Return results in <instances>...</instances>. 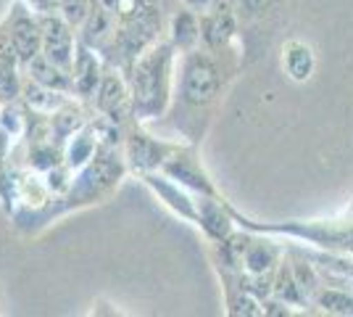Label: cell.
Returning a JSON list of instances; mask_svg holds the SVG:
<instances>
[{"label":"cell","mask_w":353,"mask_h":317,"mask_svg":"<svg viewBox=\"0 0 353 317\" xmlns=\"http://www.w3.org/2000/svg\"><path fill=\"white\" fill-rule=\"evenodd\" d=\"M243 66V56L237 46L219 48H195L176 56V77L172 106L166 111V122L182 143L198 146L206 135L208 124L227 88L232 85Z\"/></svg>","instance_id":"obj_1"},{"label":"cell","mask_w":353,"mask_h":317,"mask_svg":"<svg viewBox=\"0 0 353 317\" xmlns=\"http://www.w3.org/2000/svg\"><path fill=\"white\" fill-rule=\"evenodd\" d=\"M208 3H211V0H182V6H188V8L198 11V14H201V11H206Z\"/></svg>","instance_id":"obj_21"},{"label":"cell","mask_w":353,"mask_h":317,"mask_svg":"<svg viewBox=\"0 0 353 317\" xmlns=\"http://www.w3.org/2000/svg\"><path fill=\"white\" fill-rule=\"evenodd\" d=\"M40 27H43V56L72 75L74 53L79 43V35H74L77 30L61 14L40 16Z\"/></svg>","instance_id":"obj_8"},{"label":"cell","mask_w":353,"mask_h":317,"mask_svg":"<svg viewBox=\"0 0 353 317\" xmlns=\"http://www.w3.org/2000/svg\"><path fill=\"white\" fill-rule=\"evenodd\" d=\"M0 307H3V296H0ZM0 312H3V309H0Z\"/></svg>","instance_id":"obj_22"},{"label":"cell","mask_w":353,"mask_h":317,"mask_svg":"<svg viewBox=\"0 0 353 317\" xmlns=\"http://www.w3.org/2000/svg\"><path fill=\"white\" fill-rule=\"evenodd\" d=\"M105 66L108 64L103 61V56L79 40L77 43V53H74V66H72L74 98H79L85 104H92L95 93L101 88V79L105 75Z\"/></svg>","instance_id":"obj_10"},{"label":"cell","mask_w":353,"mask_h":317,"mask_svg":"<svg viewBox=\"0 0 353 317\" xmlns=\"http://www.w3.org/2000/svg\"><path fill=\"white\" fill-rule=\"evenodd\" d=\"M137 177L159 196V201L166 209H172L185 222L198 225V196L195 193H190L188 188H182L172 177H166L163 172H145V175H137Z\"/></svg>","instance_id":"obj_9"},{"label":"cell","mask_w":353,"mask_h":317,"mask_svg":"<svg viewBox=\"0 0 353 317\" xmlns=\"http://www.w3.org/2000/svg\"><path fill=\"white\" fill-rule=\"evenodd\" d=\"M176 56L179 50L174 48V43L169 37H159L124 72L130 82V93H132L134 122L148 127L166 117L172 106V95H174Z\"/></svg>","instance_id":"obj_2"},{"label":"cell","mask_w":353,"mask_h":317,"mask_svg":"<svg viewBox=\"0 0 353 317\" xmlns=\"http://www.w3.org/2000/svg\"><path fill=\"white\" fill-rule=\"evenodd\" d=\"M6 24H8V35H11V43H14L16 56L21 61V72H24V66H27L34 56L43 53V27H40V16H34L21 0H16L14 8L6 16Z\"/></svg>","instance_id":"obj_7"},{"label":"cell","mask_w":353,"mask_h":317,"mask_svg":"<svg viewBox=\"0 0 353 317\" xmlns=\"http://www.w3.org/2000/svg\"><path fill=\"white\" fill-rule=\"evenodd\" d=\"M90 11H92V0H61V16L74 30H79L88 21Z\"/></svg>","instance_id":"obj_19"},{"label":"cell","mask_w":353,"mask_h":317,"mask_svg":"<svg viewBox=\"0 0 353 317\" xmlns=\"http://www.w3.org/2000/svg\"><path fill=\"white\" fill-rule=\"evenodd\" d=\"M166 177H172L174 182H179L182 188H188L195 196H211V198H224L219 193V188L214 185V180L208 177V172L203 169L201 159H198V146L190 143H176V148L161 164V169Z\"/></svg>","instance_id":"obj_6"},{"label":"cell","mask_w":353,"mask_h":317,"mask_svg":"<svg viewBox=\"0 0 353 317\" xmlns=\"http://www.w3.org/2000/svg\"><path fill=\"white\" fill-rule=\"evenodd\" d=\"M92 111L98 117L108 119L121 130H127L134 124V111H132V93H130V82L121 69L105 66V75L101 79V88L92 98Z\"/></svg>","instance_id":"obj_5"},{"label":"cell","mask_w":353,"mask_h":317,"mask_svg":"<svg viewBox=\"0 0 353 317\" xmlns=\"http://www.w3.org/2000/svg\"><path fill=\"white\" fill-rule=\"evenodd\" d=\"M274 0H237V19H240V27L243 24H253L259 19H264L272 11Z\"/></svg>","instance_id":"obj_18"},{"label":"cell","mask_w":353,"mask_h":317,"mask_svg":"<svg viewBox=\"0 0 353 317\" xmlns=\"http://www.w3.org/2000/svg\"><path fill=\"white\" fill-rule=\"evenodd\" d=\"M240 35V19L235 11H201V46L219 50V48L235 46Z\"/></svg>","instance_id":"obj_11"},{"label":"cell","mask_w":353,"mask_h":317,"mask_svg":"<svg viewBox=\"0 0 353 317\" xmlns=\"http://www.w3.org/2000/svg\"><path fill=\"white\" fill-rule=\"evenodd\" d=\"M127 172H130V166H127V159H124V148L103 143L88 164L79 166L74 172V182L69 188V193L50 201V206L45 209L43 217L45 225L53 222L61 214H69V211L85 209V206L105 201L119 188V182Z\"/></svg>","instance_id":"obj_3"},{"label":"cell","mask_w":353,"mask_h":317,"mask_svg":"<svg viewBox=\"0 0 353 317\" xmlns=\"http://www.w3.org/2000/svg\"><path fill=\"white\" fill-rule=\"evenodd\" d=\"M124 159L127 166L134 175H145V172H159L166 156L176 148V140H166V137H156L148 133L145 124L134 122L124 133Z\"/></svg>","instance_id":"obj_4"},{"label":"cell","mask_w":353,"mask_h":317,"mask_svg":"<svg viewBox=\"0 0 353 317\" xmlns=\"http://www.w3.org/2000/svg\"><path fill=\"white\" fill-rule=\"evenodd\" d=\"M282 69L293 82H309L314 72H316L314 48L309 43H303V40H298V37L288 40L282 46Z\"/></svg>","instance_id":"obj_12"},{"label":"cell","mask_w":353,"mask_h":317,"mask_svg":"<svg viewBox=\"0 0 353 317\" xmlns=\"http://www.w3.org/2000/svg\"><path fill=\"white\" fill-rule=\"evenodd\" d=\"M24 77L34 79V82H37V85H43V88H50V90L69 93V95H74L72 75H69L66 69L56 66L50 59H45L43 53H40V56H34V59L24 66Z\"/></svg>","instance_id":"obj_14"},{"label":"cell","mask_w":353,"mask_h":317,"mask_svg":"<svg viewBox=\"0 0 353 317\" xmlns=\"http://www.w3.org/2000/svg\"><path fill=\"white\" fill-rule=\"evenodd\" d=\"M311 304L327 315H353V288L348 291L345 286L322 283V288L311 296Z\"/></svg>","instance_id":"obj_16"},{"label":"cell","mask_w":353,"mask_h":317,"mask_svg":"<svg viewBox=\"0 0 353 317\" xmlns=\"http://www.w3.org/2000/svg\"><path fill=\"white\" fill-rule=\"evenodd\" d=\"M14 191H11V135L0 130V204L11 211Z\"/></svg>","instance_id":"obj_17"},{"label":"cell","mask_w":353,"mask_h":317,"mask_svg":"<svg viewBox=\"0 0 353 317\" xmlns=\"http://www.w3.org/2000/svg\"><path fill=\"white\" fill-rule=\"evenodd\" d=\"M169 40L174 43L179 53L201 48V14L182 6L169 21Z\"/></svg>","instance_id":"obj_13"},{"label":"cell","mask_w":353,"mask_h":317,"mask_svg":"<svg viewBox=\"0 0 353 317\" xmlns=\"http://www.w3.org/2000/svg\"><path fill=\"white\" fill-rule=\"evenodd\" d=\"M34 16L61 14V0H21Z\"/></svg>","instance_id":"obj_20"},{"label":"cell","mask_w":353,"mask_h":317,"mask_svg":"<svg viewBox=\"0 0 353 317\" xmlns=\"http://www.w3.org/2000/svg\"><path fill=\"white\" fill-rule=\"evenodd\" d=\"M272 296L285 304H290V307H301L303 312H306V307H311V299L306 296V291L301 288V283H298L288 254L282 257L280 267H277L274 278H272Z\"/></svg>","instance_id":"obj_15"}]
</instances>
